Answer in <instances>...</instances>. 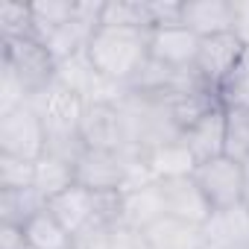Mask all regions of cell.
<instances>
[{
    "mask_svg": "<svg viewBox=\"0 0 249 249\" xmlns=\"http://www.w3.org/2000/svg\"><path fill=\"white\" fill-rule=\"evenodd\" d=\"M170 94H144V91H123L117 100L123 129H126V147L123 150H138L150 153L161 144L179 141L182 132L173 123L170 114Z\"/></svg>",
    "mask_w": 249,
    "mask_h": 249,
    "instance_id": "cell-1",
    "label": "cell"
},
{
    "mask_svg": "<svg viewBox=\"0 0 249 249\" xmlns=\"http://www.w3.org/2000/svg\"><path fill=\"white\" fill-rule=\"evenodd\" d=\"M150 33L153 30L100 27L91 36L85 53L106 79L126 88L138 76V71L150 62Z\"/></svg>",
    "mask_w": 249,
    "mask_h": 249,
    "instance_id": "cell-2",
    "label": "cell"
},
{
    "mask_svg": "<svg viewBox=\"0 0 249 249\" xmlns=\"http://www.w3.org/2000/svg\"><path fill=\"white\" fill-rule=\"evenodd\" d=\"M9 71H15V76L27 85L30 91V100L36 94H41L47 85L56 82V59L53 53L47 50L44 41L38 38H12V41H3V62Z\"/></svg>",
    "mask_w": 249,
    "mask_h": 249,
    "instance_id": "cell-3",
    "label": "cell"
},
{
    "mask_svg": "<svg viewBox=\"0 0 249 249\" xmlns=\"http://www.w3.org/2000/svg\"><path fill=\"white\" fill-rule=\"evenodd\" d=\"M44 153H47V129L30 103L9 114H0V156L38 161Z\"/></svg>",
    "mask_w": 249,
    "mask_h": 249,
    "instance_id": "cell-4",
    "label": "cell"
},
{
    "mask_svg": "<svg viewBox=\"0 0 249 249\" xmlns=\"http://www.w3.org/2000/svg\"><path fill=\"white\" fill-rule=\"evenodd\" d=\"M194 182L199 185L214 211H229L243 205V164L231 161L229 156L199 161L194 170Z\"/></svg>",
    "mask_w": 249,
    "mask_h": 249,
    "instance_id": "cell-5",
    "label": "cell"
},
{
    "mask_svg": "<svg viewBox=\"0 0 249 249\" xmlns=\"http://www.w3.org/2000/svg\"><path fill=\"white\" fill-rule=\"evenodd\" d=\"M76 185L97 194H123L126 185V156L123 150H82L73 164Z\"/></svg>",
    "mask_w": 249,
    "mask_h": 249,
    "instance_id": "cell-6",
    "label": "cell"
},
{
    "mask_svg": "<svg viewBox=\"0 0 249 249\" xmlns=\"http://www.w3.org/2000/svg\"><path fill=\"white\" fill-rule=\"evenodd\" d=\"M79 141L85 150H123L126 129L117 103H85L79 120Z\"/></svg>",
    "mask_w": 249,
    "mask_h": 249,
    "instance_id": "cell-7",
    "label": "cell"
},
{
    "mask_svg": "<svg viewBox=\"0 0 249 249\" xmlns=\"http://www.w3.org/2000/svg\"><path fill=\"white\" fill-rule=\"evenodd\" d=\"M243 44L234 33H223V36H208L199 41V56H196V76L208 85V88H220V82L234 71V65L243 56Z\"/></svg>",
    "mask_w": 249,
    "mask_h": 249,
    "instance_id": "cell-8",
    "label": "cell"
},
{
    "mask_svg": "<svg viewBox=\"0 0 249 249\" xmlns=\"http://www.w3.org/2000/svg\"><path fill=\"white\" fill-rule=\"evenodd\" d=\"M199 36L185 27H164L150 33V59L173 71H194L199 56Z\"/></svg>",
    "mask_w": 249,
    "mask_h": 249,
    "instance_id": "cell-9",
    "label": "cell"
},
{
    "mask_svg": "<svg viewBox=\"0 0 249 249\" xmlns=\"http://www.w3.org/2000/svg\"><path fill=\"white\" fill-rule=\"evenodd\" d=\"M159 185H161V194H164L167 217H176V220H185V223H194V226H205L211 220L214 208L208 205V199L199 191V185L194 182V176L167 179V182H159Z\"/></svg>",
    "mask_w": 249,
    "mask_h": 249,
    "instance_id": "cell-10",
    "label": "cell"
},
{
    "mask_svg": "<svg viewBox=\"0 0 249 249\" xmlns=\"http://www.w3.org/2000/svg\"><path fill=\"white\" fill-rule=\"evenodd\" d=\"M182 27L199 38L234 33V3L231 0H188L182 3Z\"/></svg>",
    "mask_w": 249,
    "mask_h": 249,
    "instance_id": "cell-11",
    "label": "cell"
},
{
    "mask_svg": "<svg viewBox=\"0 0 249 249\" xmlns=\"http://www.w3.org/2000/svg\"><path fill=\"white\" fill-rule=\"evenodd\" d=\"M202 231L205 249H249V208L240 205L229 211H214Z\"/></svg>",
    "mask_w": 249,
    "mask_h": 249,
    "instance_id": "cell-12",
    "label": "cell"
},
{
    "mask_svg": "<svg viewBox=\"0 0 249 249\" xmlns=\"http://www.w3.org/2000/svg\"><path fill=\"white\" fill-rule=\"evenodd\" d=\"M161 217H167V208H164V194L159 182L120 194V226L144 231L147 226H153Z\"/></svg>",
    "mask_w": 249,
    "mask_h": 249,
    "instance_id": "cell-13",
    "label": "cell"
},
{
    "mask_svg": "<svg viewBox=\"0 0 249 249\" xmlns=\"http://www.w3.org/2000/svg\"><path fill=\"white\" fill-rule=\"evenodd\" d=\"M182 141L194 153L196 164L223 156V144H226V108L220 106V108L208 111L202 120H196L194 126L182 135Z\"/></svg>",
    "mask_w": 249,
    "mask_h": 249,
    "instance_id": "cell-14",
    "label": "cell"
},
{
    "mask_svg": "<svg viewBox=\"0 0 249 249\" xmlns=\"http://www.w3.org/2000/svg\"><path fill=\"white\" fill-rule=\"evenodd\" d=\"M147 240L153 249H205V231L202 226L176 220V217H161L153 226L144 229Z\"/></svg>",
    "mask_w": 249,
    "mask_h": 249,
    "instance_id": "cell-15",
    "label": "cell"
},
{
    "mask_svg": "<svg viewBox=\"0 0 249 249\" xmlns=\"http://www.w3.org/2000/svg\"><path fill=\"white\" fill-rule=\"evenodd\" d=\"M147 159V167L150 173L156 176V182H167V179H185V176H194L196 170V159L194 153L185 147V141H170V144H161L150 153H144Z\"/></svg>",
    "mask_w": 249,
    "mask_h": 249,
    "instance_id": "cell-16",
    "label": "cell"
},
{
    "mask_svg": "<svg viewBox=\"0 0 249 249\" xmlns=\"http://www.w3.org/2000/svg\"><path fill=\"white\" fill-rule=\"evenodd\" d=\"M47 208V199L36 188L0 191V226H27L38 211Z\"/></svg>",
    "mask_w": 249,
    "mask_h": 249,
    "instance_id": "cell-17",
    "label": "cell"
},
{
    "mask_svg": "<svg viewBox=\"0 0 249 249\" xmlns=\"http://www.w3.org/2000/svg\"><path fill=\"white\" fill-rule=\"evenodd\" d=\"M76 185V173H73V164L44 153L38 161H36V191L50 202L53 196H59L62 191L73 188Z\"/></svg>",
    "mask_w": 249,
    "mask_h": 249,
    "instance_id": "cell-18",
    "label": "cell"
},
{
    "mask_svg": "<svg viewBox=\"0 0 249 249\" xmlns=\"http://www.w3.org/2000/svg\"><path fill=\"white\" fill-rule=\"evenodd\" d=\"M24 237L33 249H71L73 246V234L44 208L38 211L27 226H24Z\"/></svg>",
    "mask_w": 249,
    "mask_h": 249,
    "instance_id": "cell-19",
    "label": "cell"
},
{
    "mask_svg": "<svg viewBox=\"0 0 249 249\" xmlns=\"http://www.w3.org/2000/svg\"><path fill=\"white\" fill-rule=\"evenodd\" d=\"M100 27L153 30V9H150V0H106Z\"/></svg>",
    "mask_w": 249,
    "mask_h": 249,
    "instance_id": "cell-20",
    "label": "cell"
},
{
    "mask_svg": "<svg viewBox=\"0 0 249 249\" xmlns=\"http://www.w3.org/2000/svg\"><path fill=\"white\" fill-rule=\"evenodd\" d=\"M33 9V27H36V38L47 41L56 30H62L73 12H76V0H38L30 3Z\"/></svg>",
    "mask_w": 249,
    "mask_h": 249,
    "instance_id": "cell-21",
    "label": "cell"
},
{
    "mask_svg": "<svg viewBox=\"0 0 249 249\" xmlns=\"http://www.w3.org/2000/svg\"><path fill=\"white\" fill-rule=\"evenodd\" d=\"M217 97H220V106L223 108L249 111V50H243V56L234 65V71L220 82Z\"/></svg>",
    "mask_w": 249,
    "mask_h": 249,
    "instance_id": "cell-22",
    "label": "cell"
},
{
    "mask_svg": "<svg viewBox=\"0 0 249 249\" xmlns=\"http://www.w3.org/2000/svg\"><path fill=\"white\" fill-rule=\"evenodd\" d=\"M223 156H229L237 164L249 161V111L226 108V144H223Z\"/></svg>",
    "mask_w": 249,
    "mask_h": 249,
    "instance_id": "cell-23",
    "label": "cell"
},
{
    "mask_svg": "<svg viewBox=\"0 0 249 249\" xmlns=\"http://www.w3.org/2000/svg\"><path fill=\"white\" fill-rule=\"evenodd\" d=\"M0 36H3V41L36 38L30 3H15V0H3V3H0Z\"/></svg>",
    "mask_w": 249,
    "mask_h": 249,
    "instance_id": "cell-24",
    "label": "cell"
},
{
    "mask_svg": "<svg viewBox=\"0 0 249 249\" xmlns=\"http://www.w3.org/2000/svg\"><path fill=\"white\" fill-rule=\"evenodd\" d=\"M36 188V161L0 156V191H24Z\"/></svg>",
    "mask_w": 249,
    "mask_h": 249,
    "instance_id": "cell-25",
    "label": "cell"
},
{
    "mask_svg": "<svg viewBox=\"0 0 249 249\" xmlns=\"http://www.w3.org/2000/svg\"><path fill=\"white\" fill-rule=\"evenodd\" d=\"M30 103V91L27 85L15 76V71H9L6 65H0V114H9L21 106Z\"/></svg>",
    "mask_w": 249,
    "mask_h": 249,
    "instance_id": "cell-26",
    "label": "cell"
},
{
    "mask_svg": "<svg viewBox=\"0 0 249 249\" xmlns=\"http://www.w3.org/2000/svg\"><path fill=\"white\" fill-rule=\"evenodd\" d=\"M111 231H114V226L85 229V231L73 234V246L71 249H111Z\"/></svg>",
    "mask_w": 249,
    "mask_h": 249,
    "instance_id": "cell-27",
    "label": "cell"
},
{
    "mask_svg": "<svg viewBox=\"0 0 249 249\" xmlns=\"http://www.w3.org/2000/svg\"><path fill=\"white\" fill-rule=\"evenodd\" d=\"M111 249H153L147 234L138 231V229H129V226H114L111 231Z\"/></svg>",
    "mask_w": 249,
    "mask_h": 249,
    "instance_id": "cell-28",
    "label": "cell"
},
{
    "mask_svg": "<svg viewBox=\"0 0 249 249\" xmlns=\"http://www.w3.org/2000/svg\"><path fill=\"white\" fill-rule=\"evenodd\" d=\"M234 36L249 50V0H237L234 3Z\"/></svg>",
    "mask_w": 249,
    "mask_h": 249,
    "instance_id": "cell-29",
    "label": "cell"
},
{
    "mask_svg": "<svg viewBox=\"0 0 249 249\" xmlns=\"http://www.w3.org/2000/svg\"><path fill=\"white\" fill-rule=\"evenodd\" d=\"M27 237L21 226H0V249H24Z\"/></svg>",
    "mask_w": 249,
    "mask_h": 249,
    "instance_id": "cell-30",
    "label": "cell"
},
{
    "mask_svg": "<svg viewBox=\"0 0 249 249\" xmlns=\"http://www.w3.org/2000/svg\"><path fill=\"white\" fill-rule=\"evenodd\" d=\"M243 205L249 208V161H243Z\"/></svg>",
    "mask_w": 249,
    "mask_h": 249,
    "instance_id": "cell-31",
    "label": "cell"
},
{
    "mask_svg": "<svg viewBox=\"0 0 249 249\" xmlns=\"http://www.w3.org/2000/svg\"><path fill=\"white\" fill-rule=\"evenodd\" d=\"M24 249H33V246H30V243H27V246H24Z\"/></svg>",
    "mask_w": 249,
    "mask_h": 249,
    "instance_id": "cell-32",
    "label": "cell"
}]
</instances>
